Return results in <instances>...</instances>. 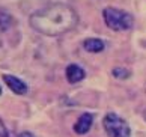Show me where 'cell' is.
<instances>
[{
    "label": "cell",
    "instance_id": "6da1fadb",
    "mask_svg": "<svg viewBox=\"0 0 146 137\" xmlns=\"http://www.w3.org/2000/svg\"><path fill=\"white\" fill-rule=\"evenodd\" d=\"M78 23L77 12L68 5L54 3L30 15V26L47 36H59L72 30Z\"/></svg>",
    "mask_w": 146,
    "mask_h": 137
},
{
    "label": "cell",
    "instance_id": "7a4b0ae2",
    "mask_svg": "<svg viewBox=\"0 0 146 137\" xmlns=\"http://www.w3.org/2000/svg\"><path fill=\"white\" fill-rule=\"evenodd\" d=\"M102 17H104L107 27L116 32L131 29L133 23H134V18L131 14H128L122 9H117V8H106L102 11Z\"/></svg>",
    "mask_w": 146,
    "mask_h": 137
},
{
    "label": "cell",
    "instance_id": "3957f363",
    "mask_svg": "<svg viewBox=\"0 0 146 137\" xmlns=\"http://www.w3.org/2000/svg\"><path fill=\"white\" fill-rule=\"evenodd\" d=\"M102 125L109 137H129V125L127 124L125 119L117 116L116 113H107L102 119Z\"/></svg>",
    "mask_w": 146,
    "mask_h": 137
},
{
    "label": "cell",
    "instance_id": "277c9868",
    "mask_svg": "<svg viewBox=\"0 0 146 137\" xmlns=\"http://www.w3.org/2000/svg\"><path fill=\"white\" fill-rule=\"evenodd\" d=\"M3 81L6 83V86L9 87V89L12 90L14 94H17V95H24V94H27V90H29L27 84H26L23 80H20L18 77H15V75L5 74L3 75Z\"/></svg>",
    "mask_w": 146,
    "mask_h": 137
},
{
    "label": "cell",
    "instance_id": "5b68a950",
    "mask_svg": "<svg viewBox=\"0 0 146 137\" xmlns=\"http://www.w3.org/2000/svg\"><path fill=\"white\" fill-rule=\"evenodd\" d=\"M92 124H94V116H92L90 113H83L82 116L77 119V122L74 125V131L80 136L86 134L88 131L90 130Z\"/></svg>",
    "mask_w": 146,
    "mask_h": 137
},
{
    "label": "cell",
    "instance_id": "8992f818",
    "mask_svg": "<svg viewBox=\"0 0 146 137\" xmlns=\"http://www.w3.org/2000/svg\"><path fill=\"white\" fill-rule=\"evenodd\" d=\"M65 75H66V80L69 83H78V81H82L86 77V72L82 67L72 63V65H68L66 71H65Z\"/></svg>",
    "mask_w": 146,
    "mask_h": 137
},
{
    "label": "cell",
    "instance_id": "52a82bcc",
    "mask_svg": "<svg viewBox=\"0 0 146 137\" xmlns=\"http://www.w3.org/2000/svg\"><path fill=\"white\" fill-rule=\"evenodd\" d=\"M83 47L89 53H101V51H104L106 44H104V41L98 39V38H89V39H84Z\"/></svg>",
    "mask_w": 146,
    "mask_h": 137
},
{
    "label": "cell",
    "instance_id": "ba28073f",
    "mask_svg": "<svg viewBox=\"0 0 146 137\" xmlns=\"http://www.w3.org/2000/svg\"><path fill=\"white\" fill-rule=\"evenodd\" d=\"M111 74L115 75L116 78H128L129 77V71L125 68H115L111 71Z\"/></svg>",
    "mask_w": 146,
    "mask_h": 137
},
{
    "label": "cell",
    "instance_id": "9c48e42d",
    "mask_svg": "<svg viewBox=\"0 0 146 137\" xmlns=\"http://www.w3.org/2000/svg\"><path fill=\"white\" fill-rule=\"evenodd\" d=\"M0 137H9L8 130H6V127H5V124H3L2 119H0Z\"/></svg>",
    "mask_w": 146,
    "mask_h": 137
},
{
    "label": "cell",
    "instance_id": "30bf717a",
    "mask_svg": "<svg viewBox=\"0 0 146 137\" xmlns=\"http://www.w3.org/2000/svg\"><path fill=\"white\" fill-rule=\"evenodd\" d=\"M20 137H35V136L32 134L30 131H23V133L20 134Z\"/></svg>",
    "mask_w": 146,
    "mask_h": 137
},
{
    "label": "cell",
    "instance_id": "8fae6325",
    "mask_svg": "<svg viewBox=\"0 0 146 137\" xmlns=\"http://www.w3.org/2000/svg\"><path fill=\"white\" fill-rule=\"evenodd\" d=\"M0 94H2V86H0Z\"/></svg>",
    "mask_w": 146,
    "mask_h": 137
}]
</instances>
